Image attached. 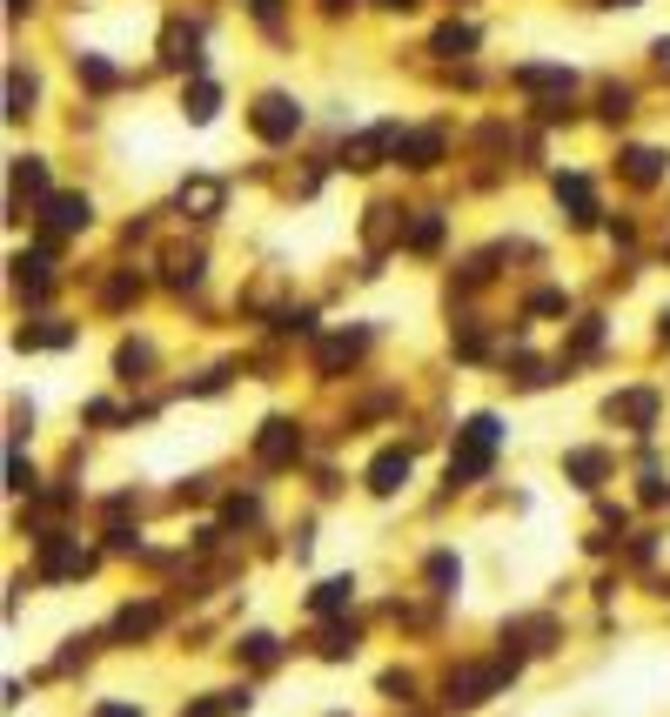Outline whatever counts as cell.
<instances>
[{
    "instance_id": "cell-34",
    "label": "cell",
    "mask_w": 670,
    "mask_h": 717,
    "mask_svg": "<svg viewBox=\"0 0 670 717\" xmlns=\"http://www.w3.org/2000/svg\"><path fill=\"white\" fill-rule=\"evenodd\" d=\"M94 717H141V711H134V704H101Z\"/></svg>"
},
{
    "instance_id": "cell-12",
    "label": "cell",
    "mask_w": 670,
    "mask_h": 717,
    "mask_svg": "<svg viewBox=\"0 0 670 717\" xmlns=\"http://www.w3.org/2000/svg\"><path fill=\"white\" fill-rule=\"evenodd\" d=\"M181 208H195V215H215L222 208V181H181Z\"/></svg>"
},
{
    "instance_id": "cell-23",
    "label": "cell",
    "mask_w": 670,
    "mask_h": 717,
    "mask_svg": "<svg viewBox=\"0 0 670 717\" xmlns=\"http://www.w3.org/2000/svg\"><path fill=\"white\" fill-rule=\"evenodd\" d=\"M356 349H362V336H335V342H322V369H342V362H356Z\"/></svg>"
},
{
    "instance_id": "cell-28",
    "label": "cell",
    "mask_w": 670,
    "mask_h": 717,
    "mask_svg": "<svg viewBox=\"0 0 670 717\" xmlns=\"http://www.w3.org/2000/svg\"><path fill=\"white\" fill-rule=\"evenodd\" d=\"M74 68L88 74L94 88H114V68H108V61H94V54H74Z\"/></svg>"
},
{
    "instance_id": "cell-39",
    "label": "cell",
    "mask_w": 670,
    "mask_h": 717,
    "mask_svg": "<svg viewBox=\"0 0 670 717\" xmlns=\"http://www.w3.org/2000/svg\"><path fill=\"white\" fill-rule=\"evenodd\" d=\"M664 336H670V315H664Z\"/></svg>"
},
{
    "instance_id": "cell-37",
    "label": "cell",
    "mask_w": 670,
    "mask_h": 717,
    "mask_svg": "<svg viewBox=\"0 0 670 717\" xmlns=\"http://www.w3.org/2000/svg\"><path fill=\"white\" fill-rule=\"evenodd\" d=\"M7 7H14V14H27V0H7Z\"/></svg>"
},
{
    "instance_id": "cell-30",
    "label": "cell",
    "mask_w": 670,
    "mask_h": 717,
    "mask_svg": "<svg viewBox=\"0 0 670 717\" xmlns=\"http://www.w3.org/2000/svg\"><path fill=\"white\" fill-rule=\"evenodd\" d=\"M429 583L449 597V583H456V557H429Z\"/></svg>"
},
{
    "instance_id": "cell-19",
    "label": "cell",
    "mask_w": 670,
    "mask_h": 717,
    "mask_svg": "<svg viewBox=\"0 0 670 717\" xmlns=\"http://www.w3.org/2000/svg\"><path fill=\"white\" fill-rule=\"evenodd\" d=\"M168 282H175V289H181V282H201V255H195V248H175V255H168Z\"/></svg>"
},
{
    "instance_id": "cell-9",
    "label": "cell",
    "mask_w": 670,
    "mask_h": 717,
    "mask_svg": "<svg viewBox=\"0 0 670 717\" xmlns=\"http://www.w3.org/2000/svg\"><path fill=\"white\" fill-rule=\"evenodd\" d=\"M349 597H356V583H349V577H329V583H315L309 610H315V617H335V610H349Z\"/></svg>"
},
{
    "instance_id": "cell-33",
    "label": "cell",
    "mask_w": 670,
    "mask_h": 717,
    "mask_svg": "<svg viewBox=\"0 0 670 717\" xmlns=\"http://www.w3.org/2000/svg\"><path fill=\"white\" fill-rule=\"evenodd\" d=\"M7 483H14V490H21V496H27V490H34V470H27L21 456H14V463H7Z\"/></svg>"
},
{
    "instance_id": "cell-1",
    "label": "cell",
    "mask_w": 670,
    "mask_h": 717,
    "mask_svg": "<svg viewBox=\"0 0 670 717\" xmlns=\"http://www.w3.org/2000/svg\"><path fill=\"white\" fill-rule=\"evenodd\" d=\"M496 436H503V423H496V416H469L463 443L449 449V483H476V476L490 470V456H496Z\"/></svg>"
},
{
    "instance_id": "cell-6",
    "label": "cell",
    "mask_w": 670,
    "mask_h": 717,
    "mask_svg": "<svg viewBox=\"0 0 670 717\" xmlns=\"http://www.w3.org/2000/svg\"><path fill=\"white\" fill-rule=\"evenodd\" d=\"M557 202L570 208V222H577V228L597 222V202H590V181H583V175H557Z\"/></svg>"
},
{
    "instance_id": "cell-29",
    "label": "cell",
    "mask_w": 670,
    "mask_h": 717,
    "mask_svg": "<svg viewBox=\"0 0 670 717\" xmlns=\"http://www.w3.org/2000/svg\"><path fill=\"white\" fill-rule=\"evenodd\" d=\"M114 369H121V376H141V369H148V349H141V342H128V349L114 356Z\"/></svg>"
},
{
    "instance_id": "cell-36",
    "label": "cell",
    "mask_w": 670,
    "mask_h": 717,
    "mask_svg": "<svg viewBox=\"0 0 670 717\" xmlns=\"http://www.w3.org/2000/svg\"><path fill=\"white\" fill-rule=\"evenodd\" d=\"M255 14H262V21H275V0H255Z\"/></svg>"
},
{
    "instance_id": "cell-17",
    "label": "cell",
    "mask_w": 670,
    "mask_h": 717,
    "mask_svg": "<svg viewBox=\"0 0 670 717\" xmlns=\"http://www.w3.org/2000/svg\"><path fill=\"white\" fill-rule=\"evenodd\" d=\"M429 47H436L443 61H456V54H469V47H476V34H469V27H456V21H449V27H436V41H429Z\"/></svg>"
},
{
    "instance_id": "cell-38",
    "label": "cell",
    "mask_w": 670,
    "mask_h": 717,
    "mask_svg": "<svg viewBox=\"0 0 670 717\" xmlns=\"http://www.w3.org/2000/svg\"><path fill=\"white\" fill-rule=\"evenodd\" d=\"M382 7H409V0H382Z\"/></svg>"
},
{
    "instance_id": "cell-16",
    "label": "cell",
    "mask_w": 670,
    "mask_h": 717,
    "mask_svg": "<svg viewBox=\"0 0 670 717\" xmlns=\"http://www.w3.org/2000/svg\"><path fill=\"white\" fill-rule=\"evenodd\" d=\"M155 624H161V610H155V604H141V610H121V617H114V637H148Z\"/></svg>"
},
{
    "instance_id": "cell-2",
    "label": "cell",
    "mask_w": 670,
    "mask_h": 717,
    "mask_svg": "<svg viewBox=\"0 0 670 717\" xmlns=\"http://www.w3.org/2000/svg\"><path fill=\"white\" fill-rule=\"evenodd\" d=\"M295 128H302V108H295L289 94H262L255 101V135L262 141H289Z\"/></svg>"
},
{
    "instance_id": "cell-26",
    "label": "cell",
    "mask_w": 670,
    "mask_h": 717,
    "mask_svg": "<svg viewBox=\"0 0 670 717\" xmlns=\"http://www.w3.org/2000/svg\"><path fill=\"white\" fill-rule=\"evenodd\" d=\"M61 342H74V329H61V322H54V329H27L21 349H61Z\"/></svg>"
},
{
    "instance_id": "cell-13",
    "label": "cell",
    "mask_w": 670,
    "mask_h": 717,
    "mask_svg": "<svg viewBox=\"0 0 670 717\" xmlns=\"http://www.w3.org/2000/svg\"><path fill=\"white\" fill-rule=\"evenodd\" d=\"M248 711V691H215V697H201V704H188L181 717H235Z\"/></svg>"
},
{
    "instance_id": "cell-32",
    "label": "cell",
    "mask_w": 670,
    "mask_h": 717,
    "mask_svg": "<svg viewBox=\"0 0 670 717\" xmlns=\"http://www.w3.org/2000/svg\"><path fill=\"white\" fill-rule=\"evenodd\" d=\"M563 309H570V302H563L557 289H543V295H536V302H530V315H563Z\"/></svg>"
},
{
    "instance_id": "cell-22",
    "label": "cell",
    "mask_w": 670,
    "mask_h": 717,
    "mask_svg": "<svg viewBox=\"0 0 670 717\" xmlns=\"http://www.w3.org/2000/svg\"><path fill=\"white\" fill-rule=\"evenodd\" d=\"M242 657H248V664H275V657H282V644H275L268 630H255V637H242Z\"/></svg>"
},
{
    "instance_id": "cell-18",
    "label": "cell",
    "mask_w": 670,
    "mask_h": 717,
    "mask_svg": "<svg viewBox=\"0 0 670 717\" xmlns=\"http://www.w3.org/2000/svg\"><path fill=\"white\" fill-rule=\"evenodd\" d=\"M168 61H175V68H195V27H168Z\"/></svg>"
},
{
    "instance_id": "cell-4",
    "label": "cell",
    "mask_w": 670,
    "mask_h": 717,
    "mask_svg": "<svg viewBox=\"0 0 670 717\" xmlns=\"http://www.w3.org/2000/svg\"><path fill=\"white\" fill-rule=\"evenodd\" d=\"M409 483V449H382L376 463H369V490L376 496H396Z\"/></svg>"
},
{
    "instance_id": "cell-11",
    "label": "cell",
    "mask_w": 670,
    "mask_h": 717,
    "mask_svg": "<svg viewBox=\"0 0 670 717\" xmlns=\"http://www.w3.org/2000/svg\"><path fill=\"white\" fill-rule=\"evenodd\" d=\"M496 684H503V671H463L449 684V697H456V704H483V691H496Z\"/></svg>"
},
{
    "instance_id": "cell-10",
    "label": "cell",
    "mask_w": 670,
    "mask_h": 717,
    "mask_svg": "<svg viewBox=\"0 0 670 717\" xmlns=\"http://www.w3.org/2000/svg\"><path fill=\"white\" fill-rule=\"evenodd\" d=\"M610 416H617V423H637V429H644L650 416H657V396H650V389H630V396H610Z\"/></svg>"
},
{
    "instance_id": "cell-5",
    "label": "cell",
    "mask_w": 670,
    "mask_h": 717,
    "mask_svg": "<svg viewBox=\"0 0 670 717\" xmlns=\"http://www.w3.org/2000/svg\"><path fill=\"white\" fill-rule=\"evenodd\" d=\"M436 155H443V135H436V128H416V135L396 141V161H402V168H436Z\"/></svg>"
},
{
    "instance_id": "cell-31",
    "label": "cell",
    "mask_w": 670,
    "mask_h": 717,
    "mask_svg": "<svg viewBox=\"0 0 670 717\" xmlns=\"http://www.w3.org/2000/svg\"><path fill=\"white\" fill-rule=\"evenodd\" d=\"M349 650H356V630H329L322 637V657H349Z\"/></svg>"
},
{
    "instance_id": "cell-35",
    "label": "cell",
    "mask_w": 670,
    "mask_h": 717,
    "mask_svg": "<svg viewBox=\"0 0 670 717\" xmlns=\"http://www.w3.org/2000/svg\"><path fill=\"white\" fill-rule=\"evenodd\" d=\"M650 54H657V68H670V41H657V47H650Z\"/></svg>"
},
{
    "instance_id": "cell-27",
    "label": "cell",
    "mask_w": 670,
    "mask_h": 717,
    "mask_svg": "<svg viewBox=\"0 0 670 717\" xmlns=\"http://www.w3.org/2000/svg\"><path fill=\"white\" fill-rule=\"evenodd\" d=\"M27 101H34V81H27V74H14V81H7V114L21 121V114H27Z\"/></svg>"
},
{
    "instance_id": "cell-21",
    "label": "cell",
    "mask_w": 670,
    "mask_h": 717,
    "mask_svg": "<svg viewBox=\"0 0 670 717\" xmlns=\"http://www.w3.org/2000/svg\"><path fill=\"white\" fill-rule=\"evenodd\" d=\"M14 188H27V195H47V168L34 155L27 161H14Z\"/></svg>"
},
{
    "instance_id": "cell-3",
    "label": "cell",
    "mask_w": 670,
    "mask_h": 717,
    "mask_svg": "<svg viewBox=\"0 0 670 717\" xmlns=\"http://www.w3.org/2000/svg\"><path fill=\"white\" fill-rule=\"evenodd\" d=\"M295 449H302V436H295V423H282V416L262 423V436H255V456H262L268 470H275V463H295Z\"/></svg>"
},
{
    "instance_id": "cell-8",
    "label": "cell",
    "mask_w": 670,
    "mask_h": 717,
    "mask_svg": "<svg viewBox=\"0 0 670 717\" xmlns=\"http://www.w3.org/2000/svg\"><path fill=\"white\" fill-rule=\"evenodd\" d=\"M94 208L88 195H47V228H88Z\"/></svg>"
},
{
    "instance_id": "cell-25",
    "label": "cell",
    "mask_w": 670,
    "mask_h": 717,
    "mask_svg": "<svg viewBox=\"0 0 670 717\" xmlns=\"http://www.w3.org/2000/svg\"><path fill=\"white\" fill-rule=\"evenodd\" d=\"M14 282H21V289H41V282H47V255H21V262H14Z\"/></svg>"
},
{
    "instance_id": "cell-24",
    "label": "cell",
    "mask_w": 670,
    "mask_h": 717,
    "mask_svg": "<svg viewBox=\"0 0 670 717\" xmlns=\"http://www.w3.org/2000/svg\"><path fill=\"white\" fill-rule=\"evenodd\" d=\"M436 242H443V222H436V215H423V222L409 228V248H416V255H429Z\"/></svg>"
},
{
    "instance_id": "cell-15",
    "label": "cell",
    "mask_w": 670,
    "mask_h": 717,
    "mask_svg": "<svg viewBox=\"0 0 670 717\" xmlns=\"http://www.w3.org/2000/svg\"><path fill=\"white\" fill-rule=\"evenodd\" d=\"M181 108H188V121H215V108H222V94H215V81H195Z\"/></svg>"
},
{
    "instance_id": "cell-20",
    "label": "cell",
    "mask_w": 670,
    "mask_h": 717,
    "mask_svg": "<svg viewBox=\"0 0 670 717\" xmlns=\"http://www.w3.org/2000/svg\"><path fill=\"white\" fill-rule=\"evenodd\" d=\"M563 470H570V476H577V483H583V490H590V483H597V476H603V456H597V449H577V456H570Z\"/></svg>"
},
{
    "instance_id": "cell-14",
    "label": "cell",
    "mask_w": 670,
    "mask_h": 717,
    "mask_svg": "<svg viewBox=\"0 0 670 717\" xmlns=\"http://www.w3.org/2000/svg\"><path fill=\"white\" fill-rule=\"evenodd\" d=\"M624 175L637 181V188H650V181L664 175V155H657V148H630V155H624Z\"/></svg>"
},
{
    "instance_id": "cell-7",
    "label": "cell",
    "mask_w": 670,
    "mask_h": 717,
    "mask_svg": "<svg viewBox=\"0 0 670 717\" xmlns=\"http://www.w3.org/2000/svg\"><path fill=\"white\" fill-rule=\"evenodd\" d=\"M396 128H369V135H356V141H349V148H342V161H349V168H376V161H382V148H396Z\"/></svg>"
}]
</instances>
